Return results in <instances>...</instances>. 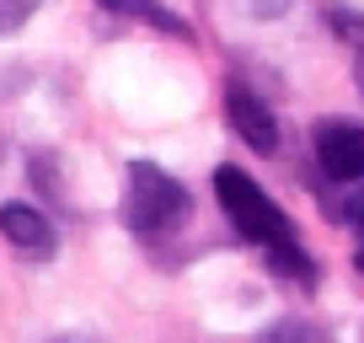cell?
Returning <instances> with one entry per match:
<instances>
[{
	"instance_id": "3957f363",
	"label": "cell",
	"mask_w": 364,
	"mask_h": 343,
	"mask_svg": "<svg viewBox=\"0 0 364 343\" xmlns=\"http://www.w3.org/2000/svg\"><path fill=\"white\" fill-rule=\"evenodd\" d=\"M311 145H316V167L327 172L332 183H364V124L321 118Z\"/></svg>"
},
{
	"instance_id": "30bf717a",
	"label": "cell",
	"mask_w": 364,
	"mask_h": 343,
	"mask_svg": "<svg viewBox=\"0 0 364 343\" xmlns=\"http://www.w3.org/2000/svg\"><path fill=\"white\" fill-rule=\"evenodd\" d=\"M353 226H359V231H364V199H359V209H353Z\"/></svg>"
},
{
	"instance_id": "8992f818",
	"label": "cell",
	"mask_w": 364,
	"mask_h": 343,
	"mask_svg": "<svg viewBox=\"0 0 364 343\" xmlns=\"http://www.w3.org/2000/svg\"><path fill=\"white\" fill-rule=\"evenodd\" d=\"M97 6H107L113 16H134V22L156 27V33H166V38H193V27L182 22L177 11H166L161 0H97Z\"/></svg>"
},
{
	"instance_id": "5b68a950",
	"label": "cell",
	"mask_w": 364,
	"mask_h": 343,
	"mask_svg": "<svg viewBox=\"0 0 364 343\" xmlns=\"http://www.w3.org/2000/svg\"><path fill=\"white\" fill-rule=\"evenodd\" d=\"M225 118H230V129H236L257 156H273V150H279V124H273L268 102H262L252 86H241V80L225 86Z\"/></svg>"
},
{
	"instance_id": "ba28073f",
	"label": "cell",
	"mask_w": 364,
	"mask_h": 343,
	"mask_svg": "<svg viewBox=\"0 0 364 343\" xmlns=\"http://www.w3.org/2000/svg\"><path fill=\"white\" fill-rule=\"evenodd\" d=\"M38 6H43V0H0V38L16 33V27H27L38 16Z\"/></svg>"
},
{
	"instance_id": "8fae6325",
	"label": "cell",
	"mask_w": 364,
	"mask_h": 343,
	"mask_svg": "<svg viewBox=\"0 0 364 343\" xmlns=\"http://www.w3.org/2000/svg\"><path fill=\"white\" fill-rule=\"evenodd\" d=\"M353 263H359V274H364V252H359V258H353Z\"/></svg>"
},
{
	"instance_id": "277c9868",
	"label": "cell",
	"mask_w": 364,
	"mask_h": 343,
	"mask_svg": "<svg viewBox=\"0 0 364 343\" xmlns=\"http://www.w3.org/2000/svg\"><path fill=\"white\" fill-rule=\"evenodd\" d=\"M0 236L11 241L22 258H33V263H48L59 252V231H54V220L43 215V209H33V204H0Z\"/></svg>"
},
{
	"instance_id": "6da1fadb",
	"label": "cell",
	"mask_w": 364,
	"mask_h": 343,
	"mask_svg": "<svg viewBox=\"0 0 364 343\" xmlns=\"http://www.w3.org/2000/svg\"><path fill=\"white\" fill-rule=\"evenodd\" d=\"M215 199L225 209V220L236 226L241 241L262 247V263L273 268L279 279H295V285H316V263H311V252L300 247L295 226L257 183H252L241 167H215Z\"/></svg>"
},
{
	"instance_id": "9c48e42d",
	"label": "cell",
	"mask_w": 364,
	"mask_h": 343,
	"mask_svg": "<svg viewBox=\"0 0 364 343\" xmlns=\"http://www.w3.org/2000/svg\"><path fill=\"white\" fill-rule=\"evenodd\" d=\"M262 343H311V332H306V327H295V322H284V327H273Z\"/></svg>"
},
{
	"instance_id": "7a4b0ae2",
	"label": "cell",
	"mask_w": 364,
	"mask_h": 343,
	"mask_svg": "<svg viewBox=\"0 0 364 343\" xmlns=\"http://www.w3.org/2000/svg\"><path fill=\"white\" fill-rule=\"evenodd\" d=\"M188 209H193V199H188V188L171 172H161L156 161H134L129 167V188H124V226L129 231L161 236V231L182 226Z\"/></svg>"
},
{
	"instance_id": "52a82bcc",
	"label": "cell",
	"mask_w": 364,
	"mask_h": 343,
	"mask_svg": "<svg viewBox=\"0 0 364 343\" xmlns=\"http://www.w3.org/2000/svg\"><path fill=\"white\" fill-rule=\"evenodd\" d=\"M321 22L338 33V43L348 48L353 59V80H359V97H364V11H348V6H321Z\"/></svg>"
}]
</instances>
